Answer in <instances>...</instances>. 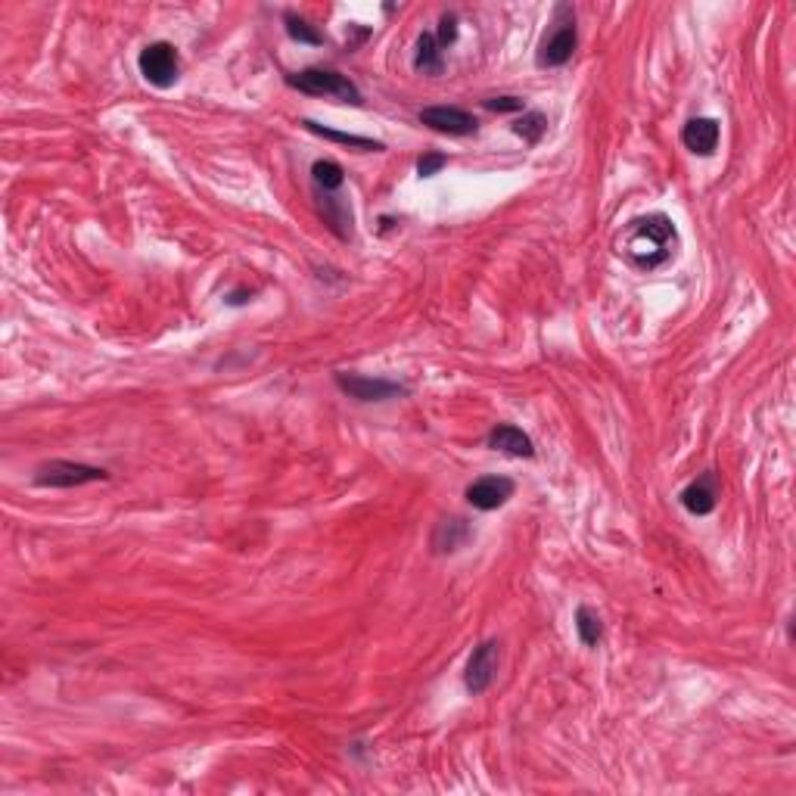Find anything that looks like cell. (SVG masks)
<instances>
[{
    "label": "cell",
    "mask_w": 796,
    "mask_h": 796,
    "mask_svg": "<svg viewBox=\"0 0 796 796\" xmlns=\"http://www.w3.org/2000/svg\"><path fill=\"white\" fill-rule=\"evenodd\" d=\"M625 255L638 265V268H660L663 262H669V255L675 252V224L666 215H647V218H635L629 224L622 240Z\"/></svg>",
    "instance_id": "cell-1"
},
{
    "label": "cell",
    "mask_w": 796,
    "mask_h": 796,
    "mask_svg": "<svg viewBox=\"0 0 796 796\" xmlns=\"http://www.w3.org/2000/svg\"><path fill=\"white\" fill-rule=\"evenodd\" d=\"M554 28L545 35L542 47H538L535 63L538 69H560L573 60L576 44H579V32H576V10L570 4H557L554 7Z\"/></svg>",
    "instance_id": "cell-2"
},
{
    "label": "cell",
    "mask_w": 796,
    "mask_h": 796,
    "mask_svg": "<svg viewBox=\"0 0 796 796\" xmlns=\"http://www.w3.org/2000/svg\"><path fill=\"white\" fill-rule=\"evenodd\" d=\"M287 84L308 97H330V100H343L352 106L361 103V91L346 75H339L333 69H302L296 75H287Z\"/></svg>",
    "instance_id": "cell-3"
},
{
    "label": "cell",
    "mask_w": 796,
    "mask_h": 796,
    "mask_svg": "<svg viewBox=\"0 0 796 796\" xmlns=\"http://www.w3.org/2000/svg\"><path fill=\"white\" fill-rule=\"evenodd\" d=\"M140 75H144L153 88H172L181 75V56H178V47L168 44V41H153L140 50Z\"/></svg>",
    "instance_id": "cell-4"
},
{
    "label": "cell",
    "mask_w": 796,
    "mask_h": 796,
    "mask_svg": "<svg viewBox=\"0 0 796 796\" xmlns=\"http://www.w3.org/2000/svg\"><path fill=\"white\" fill-rule=\"evenodd\" d=\"M109 479V473L103 467H91V464H75V461H50L38 467L35 482L41 489H78L88 486V482H103Z\"/></svg>",
    "instance_id": "cell-5"
},
{
    "label": "cell",
    "mask_w": 796,
    "mask_h": 796,
    "mask_svg": "<svg viewBox=\"0 0 796 796\" xmlns=\"http://www.w3.org/2000/svg\"><path fill=\"white\" fill-rule=\"evenodd\" d=\"M498 663H501V641L498 638H489V641H482L479 647H473L470 660H467V672H464V688L473 697L486 694L489 685L495 681Z\"/></svg>",
    "instance_id": "cell-6"
},
{
    "label": "cell",
    "mask_w": 796,
    "mask_h": 796,
    "mask_svg": "<svg viewBox=\"0 0 796 796\" xmlns=\"http://www.w3.org/2000/svg\"><path fill=\"white\" fill-rule=\"evenodd\" d=\"M336 386L358 402H389V398L405 395V386L380 377H361V374H336Z\"/></svg>",
    "instance_id": "cell-7"
},
{
    "label": "cell",
    "mask_w": 796,
    "mask_h": 796,
    "mask_svg": "<svg viewBox=\"0 0 796 796\" xmlns=\"http://www.w3.org/2000/svg\"><path fill=\"white\" fill-rule=\"evenodd\" d=\"M420 125L433 128L439 134H451V137H464V134H473L479 128L476 116H470L467 109H458V106H430L420 112Z\"/></svg>",
    "instance_id": "cell-8"
},
{
    "label": "cell",
    "mask_w": 796,
    "mask_h": 796,
    "mask_svg": "<svg viewBox=\"0 0 796 796\" xmlns=\"http://www.w3.org/2000/svg\"><path fill=\"white\" fill-rule=\"evenodd\" d=\"M514 479L507 476H482L467 486V501L476 510H498L514 498Z\"/></svg>",
    "instance_id": "cell-9"
},
{
    "label": "cell",
    "mask_w": 796,
    "mask_h": 796,
    "mask_svg": "<svg viewBox=\"0 0 796 796\" xmlns=\"http://www.w3.org/2000/svg\"><path fill=\"white\" fill-rule=\"evenodd\" d=\"M716 504H719V476L713 470L700 473L691 486L681 492V507H685L688 514H694V517L713 514Z\"/></svg>",
    "instance_id": "cell-10"
},
{
    "label": "cell",
    "mask_w": 796,
    "mask_h": 796,
    "mask_svg": "<svg viewBox=\"0 0 796 796\" xmlns=\"http://www.w3.org/2000/svg\"><path fill=\"white\" fill-rule=\"evenodd\" d=\"M719 137H722V125L709 116L691 119L685 128H681V144H685L694 156H713L719 147Z\"/></svg>",
    "instance_id": "cell-11"
},
{
    "label": "cell",
    "mask_w": 796,
    "mask_h": 796,
    "mask_svg": "<svg viewBox=\"0 0 796 796\" xmlns=\"http://www.w3.org/2000/svg\"><path fill=\"white\" fill-rule=\"evenodd\" d=\"M473 538V526L464 517H448L442 523H436L433 535H430V548L433 554H458L461 548L470 545Z\"/></svg>",
    "instance_id": "cell-12"
},
{
    "label": "cell",
    "mask_w": 796,
    "mask_h": 796,
    "mask_svg": "<svg viewBox=\"0 0 796 796\" xmlns=\"http://www.w3.org/2000/svg\"><path fill=\"white\" fill-rule=\"evenodd\" d=\"M489 448L501 451V454H510V458H532L535 454V445L532 439L520 430L514 423H501L489 433Z\"/></svg>",
    "instance_id": "cell-13"
},
{
    "label": "cell",
    "mask_w": 796,
    "mask_h": 796,
    "mask_svg": "<svg viewBox=\"0 0 796 796\" xmlns=\"http://www.w3.org/2000/svg\"><path fill=\"white\" fill-rule=\"evenodd\" d=\"M321 212H324V221L330 224V231L339 240H352V209L343 196L321 193Z\"/></svg>",
    "instance_id": "cell-14"
},
{
    "label": "cell",
    "mask_w": 796,
    "mask_h": 796,
    "mask_svg": "<svg viewBox=\"0 0 796 796\" xmlns=\"http://www.w3.org/2000/svg\"><path fill=\"white\" fill-rule=\"evenodd\" d=\"M311 134H318L324 140H333V144H343V147H352V150H361V153H380L383 144L374 137H361V134H343V131H330L318 122H302Z\"/></svg>",
    "instance_id": "cell-15"
},
{
    "label": "cell",
    "mask_w": 796,
    "mask_h": 796,
    "mask_svg": "<svg viewBox=\"0 0 796 796\" xmlns=\"http://www.w3.org/2000/svg\"><path fill=\"white\" fill-rule=\"evenodd\" d=\"M414 69L423 72V75H439V72H442V47H439L436 35L423 32V35L417 38Z\"/></svg>",
    "instance_id": "cell-16"
},
{
    "label": "cell",
    "mask_w": 796,
    "mask_h": 796,
    "mask_svg": "<svg viewBox=\"0 0 796 796\" xmlns=\"http://www.w3.org/2000/svg\"><path fill=\"white\" fill-rule=\"evenodd\" d=\"M576 632H579V641L585 647L601 644L604 641V619H601V613H597L594 607H588V604H582L576 610Z\"/></svg>",
    "instance_id": "cell-17"
},
{
    "label": "cell",
    "mask_w": 796,
    "mask_h": 796,
    "mask_svg": "<svg viewBox=\"0 0 796 796\" xmlns=\"http://www.w3.org/2000/svg\"><path fill=\"white\" fill-rule=\"evenodd\" d=\"M311 178H315V184H318L321 193H336L339 187L346 184L343 165L333 162V159H318L315 165H311Z\"/></svg>",
    "instance_id": "cell-18"
},
{
    "label": "cell",
    "mask_w": 796,
    "mask_h": 796,
    "mask_svg": "<svg viewBox=\"0 0 796 796\" xmlns=\"http://www.w3.org/2000/svg\"><path fill=\"white\" fill-rule=\"evenodd\" d=\"M514 134L523 137L529 147H535L538 140L548 134V119L542 116V112H535V109L532 112H523V119L514 122Z\"/></svg>",
    "instance_id": "cell-19"
},
{
    "label": "cell",
    "mask_w": 796,
    "mask_h": 796,
    "mask_svg": "<svg viewBox=\"0 0 796 796\" xmlns=\"http://www.w3.org/2000/svg\"><path fill=\"white\" fill-rule=\"evenodd\" d=\"M283 22H287V35L299 44H324V35L318 32V28H311L302 16L296 13H287L283 16Z\"/></svg>",
    "instance_id": "cell-20"
},
{
    "label": "cell",
    "mask_w": 796,
    "mask_h": 796,
    "mask_svg": "<svg viewBox=\"0 0 796 796\" xmlns=\"http://www.w3.org/2000/svg\"><path fill=\"white\" fill-rule=\"evenodd\" d=\"M445 165H448V156H442V153H426V156L417 159V175L420 178H433V175L442 172Z\"/></svg>",
    "instance_id": "cell-21"
},
{
    "label": "cell",
    "mask_w": 796,
    "mask_h": 796,
    "mask_svg": "<svg viewBox=\"0 0 796 796\" xmlns=\"http://www.w3.org/2000/svg\"><path fill=\"white\" fill-rule=\"evenodd\" d=\"M436 41H439V47H451L454 41H458V16H454V13H445L442 16Z\"/></svg>",
    "instance_id": "cell-22"
},
{
    "label": "cell",
    "mask_w": 796,
    "mask_h": 796,
    "mask_svg": "<svg viewBox=\"0 0 796 796\" xmlns=\"http://www.w3.org/2000/svg\"><path fill=\"white\" fill-rule=\"evenodd\" d=\"M486 109H492V112H520L523 100L520 97H492V100H486Z\"/></svg>",
    "instance_id": "cell-23"
}]
</instances>
